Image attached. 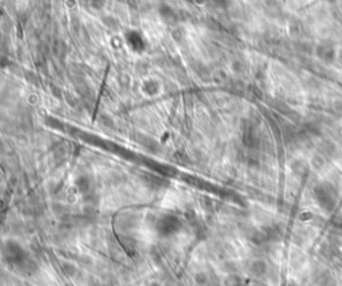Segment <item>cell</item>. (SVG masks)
Returning a JSON list of instances; mask_svg holds the SVG:
<instances>
[{"instance_id":"7a4b0ae2","label":"cell","mask_w":342,"mask_h":286,"mask_svg":"<svg viewBox=\"0 0 342 286\" xmlns=\"http://www.w3.org/2000/svg\"><path fill=\"white\" fill-rule=\"evenodd\" d=\"M1 159H3V158H1V155H0V162H1Z\"/></svg>"},{"instance_id":"6da1fadb","label":"cell","mask_w":342,"mask_h":286,"mask_svg":"<svg viewBox=\"0 0 342 286\" xmlns=\"http://www.w3.org/2000/svg\"><path fill=\"white\" fill-rule=\"evenodd\" d=\"M139 91L144 98L154 99V98H158L159 95L163 94V86L158 78L146 77L143 78L142 82L139 84Z\"/></svg>"}]
</instances>
